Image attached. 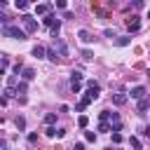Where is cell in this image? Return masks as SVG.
I'll return each mask as SVG.
<instances>
[{
  "label": "cell",
  "mask_w": 150,
  "mask_h": 150,
  "mask_svg": "<svg viewBox=\"0 0 150 150\" xmlns=\"http://www.w3.org/2000/svg\"><path fill=\"white\" fill-rule=\"evenodd\" d=\"M141 134H143L145 138H150V124H148V127H143V129H141Z\"/></svg>",
  "instance_id": "obj_32"
},
{
  "label": "cell",
  "mask_w": 150,
  "mask_h": 150,
  "mask_svg": "<svg viewBox=\"0 0 150 150\" xmlns=\"http://www.w3.org/2000/svg\"><path fill=\"white\" fill-rule=\"evenodd\" d=\"M82 80H84V75L80 70H73L70 73V87H82Z\"/></svg>",
  "instance_id": "obj_4"
},
{
  "label": "cell",
  "mask_w": 150,
  "mask_h": 150,
  "mask_svg": "<svg viewBox=\"0 0 150 150\" xmlns=\"http://www.w3.org/2000/svg\"><path fill=\"white\" fill-rule=\"evenodd\" d=\"M28 143H38V134H28Z\"/></svg>",
  "instance_id": "obj_34"
},
{
  "label": "cell",
  "mask_w": 150,
  "mask_h": 150,
  "mask_svg": "<svg viewBox=\"0 0 150 150\" xmlns=\"http://www.w3.org/2000/svg\"><path fill=\"white\" fill-rule=\"evenodd\" d=\"M98 131H103V134H108V131H112V127H110L108 122H101V124H98Z\"/></svg>",
  "instance_id": "obj_21"
},
{
  "label": "cell",
  "mask_w": 150,
  "mask_h": 150,
  "mask_svg": "<svg viewBox=\"0 0 150 150\" xmlns=\"http://www.w3.org/2000/svg\"><path fill=\"white\" fill-rule=\"evenodd\" d=\"M87 89H91V91H101V84H98L96 80H87Z\"/></svg>",
  "instance_id": "obj_15"
},
{
  "label": "cell",
  "mask_w": 150,
  "mask_h": 150,
  "mask_svg": "<svg viewBox=\"0 0 150 150\" xmlns=\"http://www.w3.org/2000/svg\"><path fill=\"white\" fill-rule=\"evenodd\" d=\"M77 124H80L82 129H87V124H89V117H87V115H80V117H77Z\"/></svg>",
  "instance_id": "obj_19"
},
{
  "label": "cell",
  "mask_w": 150,
  "mask_h": 150,
  "mask_svg": "<svg viewBox=\"0 0 150 150\" xmlns=\"http://www.w3.org/2000/svg\"><path fill=\"white\" fill-rule=\"evenodd\" d=\"M59 30H61V21H59V23L52 28V38H56V35H59Z\"/></svg>",
  "instance_id": "obj_31"
},
{
  "label": "cell",
  "mask_w": 150,
  "mask_h": 150,
  "mask_svg": "<svg viewBox=\"0 0 150 150\" xmlns=\"http://www.w3.org/2000/svg\"><path fill=\"white\" fill-rule=\"evenodd\" d=\"M129 42H131V38H129V35H120V38L115 40V45H117V47H124V45H129Z\"/></svg>",
  "instance_id": "obj_13"
},
{
  "label": "cell",
  "mask_w": 150,
  "mask_h": 150,
  "mask_svg": "<svg viewBox=\"0 0 150 150\" xmlns=\"http://www.w3.org/2000/svg\"><path fill=\"white\" fill-rule=\"evenodd\" d=\"M47 59L49 61H56V49H47Z\"/></svg>",
  "instance_id": "obj_27"
},
{
  "label": "cell",
  "mask_w": 150,
  "mask_h": 150,
  "mask_svg": "<svg viewBox=\"0 0 150 150\" xmlns=\"http://www.w3.org/2000/svg\"><path fill=\"white\" fill-rule=\"evenodd\" d=\"M131 98H136V101L145 98V87H134L131 89Z\"/></svg>",
  "instance_id": "obj_7"
},
{
  "label": "cell",
  "mask_w": 150,
  "mask_h": 150,
  "mask_svg": "<svg viewBox=\"0 0 150 150\" xmlns=\"http://www.w3.org/2000/svg\"><path fill=\"white\" fill-rule=\"evenodd\" d=\"M91 56H94V54H91L89 49H82V59H84V61H91Z\"/></svg>",
  "instance_id": "obj_28"
},
{
  "label": "cell",
  "mask_w": 150,
  "mask_h": 150,
  "mask_svg": "<svg viewBox=\"0 0 150 150\" xmlns=\"http://www.w3.org/2000/svg\"><path fill=\"white\" fill-rule=\"evenodd\" d=\"M45 54H47V49H45L42 45H35V47H33V56H35V59H42Z\"/></svg>",
  "instance_id": "obj_12"
},
{
  "label": "cell",
  "mask_w": 150,
  "mask_h": 150,
  "mask_svg": "<svg viewBox=\"0 0 150 150\" xmlns=\"http://www.w3.org/2000/svg\"><path fill=\"white\" fill-rule=\"evenodd\" d=\"M26 89H28V84H26V82H19V87H16V94H26Z\"/></svg>",
  "instance_id": "obj_25"
},
{
  "label": "cell",
  "mask_w": 150,
  "mask_h": 150,
  "mask_svg": "<svg viewBox=\"0 0 150 150\" xmlns=\"http://www.w3.org/2000/svg\"><path fill=\"white\" fill-rule=\"evenodd\" d=\"M77 38H80V40H82V42H84V45H87V42H91V40H94V35H91V33H89V30H87V28H82V30H80V33H77Z\"/></svg>",
  "instance_id": "obj_9"
},
{
  "label": "cell",
  "mask_w": 150,
  "mask_h": 150,
  "mask_svg": "<svg viewBox=\"0 0 150 150\" xmlns=\"http://www.w3.org/2000/svg\"><path fill=\"white\" fill-rule=\"evenodd\" d=\"M2 35H5V38H16V40H26V30H21L19 26H2Z\"/></svg>",
  "instance_id": "obj_1"
},
{
  "label": "cell",
  "mask_w": 150,
  "mask_h": 150,
  "mask_svg": "<svg viewBox=\"0 0 150 150\" xmlns=\"http://www.w3.org/2000/svg\"><path fill=\"white\" fill-rule=\"evenodd\" d=\"M54 49L59 52V56H68V47H66L63 40H56V47H54Z\"/></svg>",
  "instance_id": "obj_10"
},
{
  "label": "cell",
  "mask_w": 150,
  "mask_h": 150,
  "mask_svg": "<svg viewBox=\"0 0 150 150\" xmlns=\"http://www.w3.org/2000/svg\"><path fill=\"white\" fill-rule=\"evenodd\" d=\"M16 127H19V131H23L26 129V120L23 117H16Z\"/></svg>",
  "instance_id": "obj_26"
},
{
  "label": "cell",
  "mask_w": 150,
  "mask_h": 150,
  "mask_svg": "<svg viewBox=\"0 0 150 150\" xmlns=\"http://www.w3.org/2000/svg\"><path fill=\"white\" fill-rule=\"evenodd\" d=\"M145 77H148V80H150V70H145Z\"/></svg>",
  "instance_id": "obj_37"
},
{
  "label": "cell",
  "mask_w": 150,
  "mask_h": 150,
  "mask_svg": "<svg viewBox=\"0 0 150 150\" xmlns=\"http://www.w3.org/2000/svg\"><path fill=\"white\" fill-rule=\"evenodd\" d=\"M129 145H131L134 150H143V145H141V141H138L136 136H131V138H129Z\"/></svg>",
  "instance_id": "obj_17"
},
{
  "label": "cell",
  "mask_w": 150,
  "mask_h": 150,
  "mask_svg": "<svg viewBox=\"0 0 150 150\" xmlns=\"http://www.w3.org/2000/svg\"><path fill=\"white\" fill-rule=\"evenodd\" d=\"M84 138H87L89 143H94V141H96V134H94V131H87V134H84Z\"/></svg>",
  "instance_id": "obj_29"
},
{
  "label": "cell",
  "mask_w": 150,
  "mask_h": 150,
  "mask_svg": "<svg viewBox=\"0 0 150 150\" xmlns=\"http://www.w3.org/2000/svg\"><path fill=\"white\" fill-rule=\"evenodd\" d=\"M112 143L117 145V143H122V134H117V131H112Z\"/></svg>",
  "instance_id": "obj_30"
},
{
  "label": "cell",
  "mask_w": 150,
  "mask_h": 150,
  "mask_svg": "<svg viewBox=\"0 0 150 150\" xmlns=\"http://www.w3.org/2000/svg\"><path fill=\"white\" fill-rule=\"evenodd\" d=\"M7 66H9V59H7V54H2V68H0V73H2V75L7 73Z\"/></svg>",
  "instance_id": "obj_20"
},
{
  "label": "cell",
  "mask_w": 150,
  "mask_h": 150,
  "mask_svg": "<svg viewBox=\"0 0 150 150\" xmlns=\"http://www.w3.org/2000/svg\"><path fill=\"white\" fill-rule=\"evenodd\" d=\"M56 7H59V9H66L68 5H66V0H56Z\"/></svg>",
  "instance_id": "obj_33"
},
{
  "label": "cell",
  "mask_w": 150,
  "mask_h": 150,
  "mask_svg": "<svg viewBox=\"0 0 150 150\" xmlns=\"http://www.w3.org/2000/svg\"><path fill=\"white\" fill-rule=\"evenodd\" d=\"M84 108H87V105H84V103H82V101H80V103H77V105H75V110H77V112H82V110H84Z\"/></svg>",
  "instance_id": "obj_35"
},
{
  "label": "cell",
  "mask_w": 150,
  "mask_h": 150,
  "mask_svg": "<svg viewBox=\"0 0 150 150\" xmlns=\"http://www.w3.org/2000/svg\"><path fill=\"white\" fill-rule=\"evenodd\" d=\"M112 103H115V105H124V103H127V91L120 89L117 94H112Z\"/></svg>",
  "instance_id": "obj_5"
},
{
  "label": "cell",
  "mask_w": 150,
  "mask_h": 150,
  "mask_svg": "<svg viewBox=\"0 0 150 150\" xmlns=\"http://www.w3.org/2000/svg\"><path fill=\"white\" fill-rule=\"evenodd\" d=\"M127 28H129V33H136V30H141V19H138L136 14H131V16L127 19Z\"/></svg>",
  "instance_id": "obj_3"
},
{
  "label": "cell",
  "mask_w": 150,
  "mask_h": 150,
  "mask_svg": "<svg viewBox=\"0 0 150 150\" xmlns=\"http://www.w3.org/2000/svg\"><path fill=\"white\" fill-rule=\"evenodd\" d=\"M45 136H49V138H54V136H59V131H56L54 127H47V129H45Z\"/></svg>",
  "instance_id": "obj_22"
},
{
  "label": "cell",
  "mask_w": 150,
  "mask_h": 150,
  "mask_svg": "<svg viewBox=\"0 0 150 150\" xmlns=\"http://www.w3.org/2000/svg\"><path fill=\"white\" fill-rule=\"evenodd\" d=\"M16 9L26 12V9H28V2H26V0H16Z\"/></svg>",
  "instance_id": "obj_23"
},
{
  "label": "cell",
  "mask_w": 150,
  "mask_h": 150,
  "mask_svg": "<svg viewBox=\"0 0 150 150\" xmlns=\"http://www.w3.org/2000/svg\"><path fill=\"white\" fill-rule=\"evenodd\" d=\"M42 23H45V26H49V28H54V26L59 23V19H56V14H47V16L42 19Z\"/></svg>",
  "instance_id": "obj_8"
},
{
  "label": "cell",
  "mask_w": 150,
  "mask_h": 150,
  "mask_svg": "<svg viewBox=\"0 0 150 150\" xmlns=\"http://www.w3.org/2000/svg\"><path fill=\"white\" fill-rule=\"evenodd\" d=\"M148 108H150V101H148V98H141V101H138V110L143 112V110H148Z\"/></svg>",
  "instance_id": "obj_18"
},
{
  "label": "cell",
  "mask_w": 150,
  "mask_h": 150,
  "mask_svg": "<svg viewBox=\"0 0 150 150\" xmlns=\"http://www.w3.org/2000/svg\"><path fill=\"white\" fill-rule=\"evenodd\" d=\"M21 21H23V30H26V33H35V30H38V21H35L30 14H23Z\"/></svg>",
  "instance_id": "obj_2"
},
{
  "label": "cell",
  "mask_w": 150,
  "mask_h": 150,
  "mask_svg": "<svg viewBox=\"0 0 150 150\" xmlns=\"http://www.w3.org/2000/svg\"><path fill=\"white\" fill-rule=\"evenodd\" d=\"M54 122H56V112H47V115H45V124H47V127H52Z\"/></svg>",
  "instance_id": "obj_16"
},
{
  "label": "cell",
  "mask_w": 150,
  "mask_h": 150,
  "mask_svg": "<svg viewBox=\"0 0 150 150\" xmlns=\"http://www.w3.org/2000/svg\"><path fill=\"white\" fill-rule=\"evenodd\" d=\"M7 87H9V89H16V87H19V77H16V75H9V77H7Z\"/></svg>",
  "instance_id": "obj_14"
},
{
  "label": "cell",
  "mask_w": 150,
  "mask_h": 150,
  "mask_svg": "<svg viewBox=\"0 0 150 150\" xmlns=\"http://www.w3.org/2000/svg\"><path fill=\"white\" fill-rule=\"evenodd\" d=\"M73 150H84V145H82V143H75V145H73Z\"/></svg>",
  "instance_id": "obj_36"
},
{
  "label": "cell",
  "mask_w": 150,
  "mask_h": 150,
  "mask_svg": "<svg viewBox=\"0 0 150 150\" xmlns=\"http://www.w3.org/2000/svg\"><path fill=\"white\" fill-rule=\"evenodd\" d=\"M21 77H23V82H30V80L35 77V70H33V68H23V70H21Z\"/></svg>",
  "instance_id": "obj_11"
},
{
  "label": "cell",
  "mask_w": 150,
  "mask_h": 150,
  "mask_svg": "<svg viewBox=\"0 0 150 150\" xmlns=\"http://www.w3.org/2000/svg\"><path fill=\"white\" fill-rule=\"evenodd\" d=\"M35 14H52V5L49 2H40V5H35Z\"/></svg>",
  "instance_id": "obj_6"
},
{
  "label": "cell",
  "mask_w": 150,
  "mask_h": 150,
  "mask_svg": "<svg viewBox=\"0 0 150 150\" xmlns=\"http://www.w3.org/2000/svg\"><path fill=\"white\" fill-rule=\"evenodd\" d=\"M98 120H101V122H108V120H110V110H101Z\"/></svg>",
  "instance_id": "obj_24"
}]
</instances>
